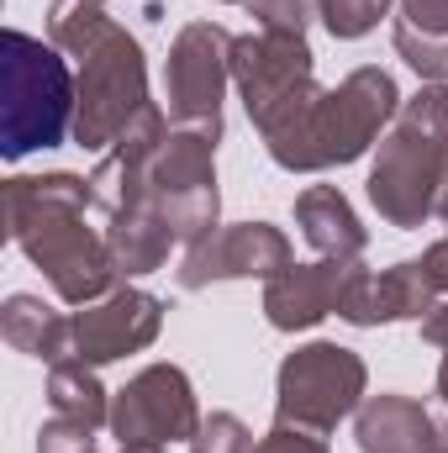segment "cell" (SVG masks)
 Listing matches in <instances>:
<instances>
[{"label": "cell", "instance_id": "obj_1", "mask_svg": "<svg viewBox=\"0 0 448 453\" xmlns=\"http://www.w3.org/2000/svg\"><path fill=\"white\" fill-rule=\"evenodd\" d=\"M5 237L27 253V264L53 285L64 306H90L112 296L121 280L106 232L85 222L96 211V190L85 174L48 169V174H11L5 180Z\"/></svg>", "mask_w": 448, "mask_h": 453}, {"label": "cell", "instance_id": "obj_2", "mask_svg": "<svg viewBox=\"0 0 448 453\" xmlns=\"http://www.w3.org/2000/svg\"><path fill=\"white\" fill-rule=\"evenodd\" d=\"M396 116H401L396 74L380 64H364V69L343 74L337 85H322L296 121H285L274 137H264V153L285 174L343 169V164H359L396 127Z\"/></svg>", "mask_w": 448, "mask_h": 453}, {"label": "cell", "instance_id": "obj_3", "mask_svg": "<svg viewBox=\"0 0 448 453\" xmlns=\"http://www.w3.org/2000/svg\"><path fill=\"white\" fill-rule=\"evenodd\" d=\"M74 106H80V74L69 58L21 32H0V153L5 164H21L27 153L74 142Z\"/></svg>", "mask_w": 448, "mask_h": 453}, {"label": "cell", "instance_id": "obj_4", "mask_svg": "<svg viewBox=\"0 0 448 453\" xmlns=\"http://www.w3.org/2000/svg\"><path fill=\"white\" fill-rule=\"evenodd\" d=\"M369 395V364L333 338H312L290 348L274 374V422L328 438Z\"/></svg>", "mask_w": 448, "mask_h": 453}, {"label": "cell", "instance_id": "obj_5", "mask_svg": "<svg viewBox=\"0 0 448 453\" xmlns=\"http://www.w3.org/2000/svg\"><path fill=\"white\" fill-rule=\"evenodd\" d=\"M232 90L243 101V111L253 121L259 142L274 137L285 121L312 106L317 85V53L306 37L296 32H243L232 42Z\"/></svg>", "mask_w": 448, "mask_h": 453}, {"label": "cell", "instance_id": "obj_6", "mask_svg": "<svg viewBox=\"0 0 448 453\" xmlns=\"http://www.w3.org/2000/svg\"><path fill=\"white\" fill-rule=\"evenodd\" d=\"M80 74V106H74V142L85 153H106L116 137L153 106L148 96V53L143 42L116 21L112 32L74 64Z\"/></svg>", "mask_w": 448, "mask_h": 453}, {"label": "cell", "instance_id": "obj_7", "mask_svg": "<svg viewBox=\"0 0 448 453\" xmlns=\"http://www.w3.org/2000/svg\"><path fill=\"white\" fill-rule=\"evenodd\" d=\"M448 180V148L396 116V127L375 142V164H369V206L375 217L396 232H417L438 217V190Z\"/></svg>", "mask_w": 448, "mask_h": 453}, {"label": "cell", "instance_id": "obj_8", "mask_svg": "<svg viewBox=\"0 0 448 453\" xmlns=\"http://www.w3.org/2000/svg\"><path fill=\"white\" fill-rule=\"evenodd\" d=\"M217 142L212 127H174L153 158V201L164 222L174 226L180 248L206 242L222 226V190H217Z\"/></svg>", "mask_w": 448, "mask_h": 453}, {"label": "cell", "instance_id": "obj_9", "mask_svg": "<svg viewBox=\"0 0 448 453\" xmlns=\"http://www.w3.org/2000/svg\"><path fill=\"white\" fill-rule=\"evenodd\" d=\"M196 385L180 364H148L121 390H112V433L121 449H174L190 443L201 427Z\"/></svg>", "mask_w": 448, "mask_h": 453}, {"label": "cell", "instance_id": "obj_10", "mask_svg": "<svg viewBox=\"0 0 448 453\" xmlns=\"http://www.w3.org/2000/svg\"><path fill=\"white\" fill-rule=\"evenodd\" d=\"M232 32L222 21H185L164 58V111L174 127L222 132V101L232 85Z\"/></svg>", "mask_w": 448, "mask_h": 453}, {"label": "cell", "instance_id": "obj_11", "mask_svg": "<svg viewBox=\"0 0 448 453\" xmlns=\"http://www.w3.org/2000/svg\"><path fill=\"white\" fill-rule=\"evenodd\" d=\"M290 264H296V248L274 222H222L206 242L185 248L174 280H180V290H212L227 280H264L269 285Z\"/></svg>", "mask_w": 448, "mask_h": 453}, {"label": "cell", "instance_id": "obj_12", "mask_svg": "<svg viewBox=\"0 0 448 453\" xmlns=\"http://www.w3.org/2000/svg\"><path fill=\"white\" fill-rule=\"evenodd\" d=\"M164 333V301L143 285H116L112 296L74 311V358L106 369L127 353L153 348Z\"/></svg>", "mask_w": 448, "mask_h": 453}, {"label": "cell", "instance_id": "obj_13", "mask_svg": "<svg viewBox=\"0 0 448 453\" xmlns=\"http://www.w3.org/2000/svg\"><path fill=\"white\" fill-rule=\"evenodd\" d=\"M438 306V290L428 285L417 258H401L390 269H364L348 264L343 296H337V317L348 327H390V322H422Z\"/></svg>", "mask_w": 448, "mask_h": 453}, {"label": "cell", "instance_id": "obj_14", "mask_svg": "<svg viewBox=\"0 0 448 453\" xmlns=\"http://www.w3.org/2000/svg\"><path fill=\"white\" fill-rule=\"evenodd\" d=\"M343 280H348V264H337V258L290 264L285 274H274L264 285V322L274 333H312L317 322L337 317Z\"/></svg>", "mask_w": 448, "mask_h": 453}, {"label": "cell", "instance_id": "obj_15", "mask_svg": "<svg viewBox=\"0 0 448 453\" xmlns=\"http://www.w3.org/2000/svg\"><path fill=\"white\" fill-rule=\"evenodd\" d=\"M353 443L359 453H444L438 449V417L396 390L364 395L353 411Z\"/></svg>", "mask_w": 448, "mask_h": 453}, {"label": "cell", "instance_id": "obj_16", "mask_svg": "<svg viewBox=\"0 0 448 453\" xmlns=\"http://www.w3.org/2000/svg\"><path fill=\"white\" fill-rule=\"evenodd\" d=\"M296 232L306 237V248L317 258H337V264H359L364 248H369V226L359 222L353 201L337 190V185H306L290 206Z\"/></svg>", "mask_w": 448, "mask_h": 453}, {"label": "cell", "instance_id": "obj_17", "mask_svg": "<svg viewBox=\"0 0 448 453\" xmlns=\"http://www.w3.org/2000/svg\"><path fill=\"white\" fill-rule=\"evenodd\" d=\"M106 248H112L121 280L132 285V280H143V274H158V269L169 264V253L180 248V237H174V226L164 222L158 201H143V206H132V211L106 217Z\"/></svg>", "mask_w": 448, "mask_h": 453}, {"label": "cell", "instance_id": "obj_18", "mask_svg": "<svg viewBox=\"0 0 448 453\" xmlns=\"http://www.w3.org/2000/svg\"><path fill=\"white\" fill-rule=\"evenodd\" d=\"M0 338L11 342L16 353H27V358H37V364L53 369L64 358H74V317L53 311L42 296L16 290L0 306Z\"/></svg>", "mask_w": 448, "mask_h": 453}, {"label": "cell", "instance_id": "obj_19", "mask_svg": "<svg viewBox=\"0 0 448 453\" xmlns=\"http://www.w3.org/2000/svg\"><path fill=\"white\" fill-rule=\"evenodd\" d=\"M48 406L53 417H74L85 427H112V390L101 385V369L85 358H64L48 369Z\"/></svg>", "mask_w": 448, "mask_h": 453}, {"label": "cell", "instance_id": "obj_20", "mask_svg": "<svg viewBox=\"0 0 448 453\" xmlns=\"http://www.w3.org/2000/svg\"><path fill=\"white\" fill-rule=\"evenodd\" d=\"M112 11H106V0H53L48 5V42L64 53V58H85L106 32H112Z\"/></svg>", "mask_w": 448, "mask_h": 453}, {"label": "cell", "instance_id": "obj_21", "mask_svg": "<svg viewBox=\"0 0 448 453\" xmlns=\"http://www.w3.org/2000/svg\"><path fill=\"white\" fill-rule=\"evenodd\" d=\"M390 42H396V58L422 80V85H438L448 80V37L438 32H422V27H412V21H390Z\"/></svg>", "mask_w": 448, "mask_h": 453}, {"label": "cell", "instance_id": "obj_22", "mask_svg": "<svg viewBox=\"0 0 448 453\" xmlns=\"http://www.w3.org/2000/svg\"><path fill=\"white\" fill-rule=\"evenodd\" d=\"M312 5H317V21L328 27V37L359 42V37H369V32L390 16L396 0H312Z\"/></svg>", "mask_w": 448, "mask_h": 453}, {"label": "cell", "instance_id": "obj_23", "mask_svg": "<svg viewBox=\"0 0 448 453\" xmlns=\"http://www.w3.org/2000/svg\"><path fill=\"white\" fill-rule=\"evenodd\" d=\"M253 433H248V422L237 417V411H212V417H201V427H196V438H190V453H253Z\"/></svg>", "mask_w": 448, "mask_h": 453}, {"label": "cell", "instance_id": "obj_24", "mask_svg": "<svg viewBox=\"0 0 448 453\" xmlns=\"http://www.w3.org/2000/svg\"><path fill=\"white\" fill-rule=\"evenodd\" d=\"M243 11L253 16L259 32H296V37H306L312 21H317L312 0H243Z\"/></svg>", "mask_w": 448, "mask_h": 453}, {"label": "cell", "instance_id": "obj_25", "mask_svg": "<svg viewBox=\"0 0 448 453\" xmlns=\"http://www.w3.org/2000/svg\"><path fill=\"white\" fill-rule=\"evenodd\" d=\"M401 121H412V127L433 132V137L448 148V80H438V85H422L412 101H401Z\"/></svg>", "mask_w": 448, "mask_h": 453}, {"label": "cell", "instance_id": "obj_26", "mask_svg": "<svg viewBox=\"0 0 448 453\" xmlns=\"http://www.w3.org/2000/svg\"><path fill=\"white\" fill-rule=\"evenodd\" d=\"M37 453H101V438L74 417H48L37 427Z\"/></svg>", "mask_w": 448, "mask_h": 453}, {"label": "cell", "instance_id": "obj_27", "mask_svg": "<svg viewBox=\"0 0 448 453\" xmlns=\"http://www.w3.org/2000/svg\"><path fill=\"white\" fill-rule=\"evenodd\" d=\"M253 453H328V438H317V433H301V427H269L264 438H259V449Z\"/></svg>", "mask_w": 448, "mask_h": 453}, {"label": "cell", "instance_id": "obj_28", "mask_svg": "<svg viewBox=\"0 0 448 453\" xmlns=\"http://www.w3.org/2000/svg\"><path fill=\"white\" fill-rule=\"evenodd\" d=\"M401 11V21H412V27H422V32H438L448 37V0H396Z\"/></svg>", "mask_w": 448, "mask_h": 453}, {"label": "cell", "instance_id": "obj_29", "mask_svg": "<svg viewBox=\"0 0 448 453\" xmlns=\"http://www.w3.org/2000/svg\"><path fill=\"white\" fill-rule=\"evenodd\" d=\"M417 264H422V274H428V285H433L438 296H448V232L438 237V242H428V248L417 253Z\"/></svg>", "mask_w": 448, "mask_h": 453}, {"label": "cell", "instance_id": "obj_30", "mask_svg": "<svg viewBox=\"0 0 448 453\" xmlns=\"http://www.w3.org/2000/svg\"><path fill=\"white\" fill-rule=\"evenodd\" d=\"M417 333H422V342H428V348L448 353V296H438V306L417 322Z\"/></svg>", "mask_w": 448, "mask_h": 453}, {"label": "cell", "instance_id": "obj_31", "mask_svg": "<svg viewBox=\"0 0 448 453\" xmlns=\"http://www.w3.org/2000/svg\"><path fill=\"white\" fill-rule=\"evenodd\" d=\"M433 395H438V449L448 453V353L438 358V380H433Z\"/></svg>", "mask_w": 448, "mask_h": 453}, {"label": "cell", "instance_id": "obj_32", "mask_svg": "<svg viewBox=\"0 0 448 453\" xmlns=\"http://www.w3.org/2000/svg\"><path fill=\"white\" fill-rule=\"evenodd\" d=\"M438 222L448 226V180H444V190H438Z\"/></svg>", "mask_w": 448, "mask_h": 453}, {"label": "cell", "instance_id": "obj_33", "mask_svg": "<svg viewBox=\"0 0 448 453\" xmlns=\"http://www.w3.org/2000/svg\"><path fill=\"white\" fill-rule=\"evenodd\" d=\"M121 453H169V449H121Z\"/></svg>", "mask_w": 448, "mask_h": 453}, {"label": "cell", "instance_id": "obj_34", "mask_svg": "<svg viewBox=\"0 0 448 453\" xmlns=\"http://www.w3.org/2000/svg\"><path fill=\"white\" fill-rule=\"evenodd\" d=\"M217 5H243V0H217Z\"/></svg>", "mask_w": 448, "mask_h": 453}]
</instances>
